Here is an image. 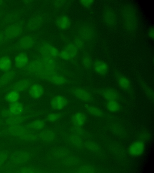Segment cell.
<instances>
[{"instance_id": "1", "label": "cell", "mask_w": 154, "mask_h": 173, "mask_svg": "<svg viewBox=\"0 0 154 173\" xmlns=\"http://www.w3.org/2000/svg\"><path fill=\"white\" fill-rule=\"evenodd\" d=\"M8 131L12 135L24 140L34 141L37 139L34 134L20 125L9 126Z\"/></svg>"}, {"instance_id": "2", "label": "cell", "mask_w": 154, "mask_h": 173, "mask_svg": "<svg viewBox=\"0 0 154 173\" xmlns=\"http://www.w3.org/2000/svg\"><path fill=\"white\" fill-rule=\"evenodd\" d=\"M45 67L42 60H35L29 62L26 67V70L29 74L36 76Z\"/></svg>"}, {"instance_id": "3", "label": "cell", "mask_w": 154, "mask_h": 173, "mask_svg": "<svg viewBox=\"0 0 154 173\" xmlns=\"http://www.w3.org/2000/svg\"><path fill=\"white\" fill-rule=\"evenodd\" d=\"M68 101L65 97L57 95L51 99L50 104L51 108L55 110H60L65 108L68 104Z\"/></svg>"}, {"instance_id": "4", "label": "cell", "mask_w": 154, "mask_h": 173, "mask_svg": "<svg viewBox=\"0 0 154 173\" xmlns=\"http://www.w3.org/2000/svg\"><path fill=\"white\" fill-rule=\"evenodd\" d=\"M124 17V22L128 28L131 30L134 29L137 23L134 12L131 9L127 10L125 12Z\"/></svg>"}, {"instance_id": "5", "label": "cell", "mask_w": 154, "mask_h": 173, "mask_svg": "<svg viewBox=\"0 0 154 173\" xmlns=\"http://www.w3.org/2000/svg\"><path fill=\"white\" fill-rule=\"evenodd\" d=\"M30 155L28 153L19 151L13 153L11 156V161L16 164H22L27 162L30 159Z\"/></svg>"}, {"instance_id": "6", "label": "cell", "mask_w": 154, "mask_h": 173, "mask_svg": "<svg viewBox=\"0 0 154 173\" xmlns=\"http://www.w3.org/2000/svg\"><path fill=\"white\" fill-rule=\"evenodd\" d=\"M39 51L42 56H48L53 58L59 56V52L57 48L48 44L42 45L39 48Z\"/></svg>"}, {"instance_id": "7", "label": "cell", "mask_w": 154, "mask_h": 173, "mask_svg": "<svg viewBox=\"0 0 154 173\" xmlns=\"http://www.w3.org/2000/svg\"><path fill=\"white\" fill-rule=\"evenodd\" d=\"M45 90L41 85L34 83L31 85L29 88V94L33 99H38L41 97L44 94Z\"/></svg>"}, {"instance_id": "8", "label": "cell", "mask_w": 154, "mask_h": 173, "mask_svg": "<svg viewBox=\"0 0 154 173\" xmlns=\"http://www.w3.org/2000/svg\"><path fill=\"white\" fill-rule=\"evenodd\" d=\"M71 92L76 98L82 101L89 102L92 99L91 94L83 88L79 87L74 88L72 90Z\"/></svg>"}, {"instance_id": "9", "label": "cell", "mask_w": 154, "mask_h": 173, "mask_svg": "<svg viewBox=\"0 0 154 173\" xmlns=\"http://www.w3.org/2000/svg\"><path fill=\"white\" fill-rule=\"evenodd\" d=\"M145 148L144 143L141 141H137L132 143L128 148V152L131 155L138 156L143 153Z\"/></svg>"}, {"instance_id": "10", "label": "cell", "mask_w": 154, "mask_h": 173, "mask_svg": "<svg viewBox=\"0 0 154 173\" xmlns=\"http://www.w3.org/2000/svg\"><path fill=\"white\" fill-rule=\"evenodd\" d=\"M79 38L83 40L89 41L91 40L94 36L93 29L90 27L85 26L81 27L78 31Z\"/></svg>"}, {"instance_id": "11", "label": "cell", "mask_w": 154, "mask_h": 173, "mask_svg": "<svg viewBox=\"0 0 154 173\" xmlns=\"http://www.w3.org/2000/svg\"><path fill=\"white\" fill-rule=\"evenodd\" d=\"M22 32L21 26L18 24H14L8 27L5 31L6 37L9 39L15 38L20 35Z\"/></svg>"}, {"instance_id": "12", "label": "cell", "mask_w": 154, "mask_h": 173, "mask_svg": "<svg viewBox=\"0 0 154 173\" xmlns=\"http://www.w3.org/2000/svg\"><path fill=\"white\" fill-rule=\"evenodd\" d=\"M31 81L27 79L21 80L15 83L13 85L12 90L19 93L24 91L28 89L31 85Z\"/></svg>"}, {"instance_id": "13", "label": "cell", "mask_w": 154, "mask_h": 173, "mask_svg": "<svg viewBox=\"0 0 154 173\" xmlns=\"http://www.w3.org/2000/svg\"><path fill=\"white\" fill-rule=\"evenodd\" d=\"M46 80L52 84L57 85H63L67 82V79L65 77L57 73L49 76Z\"/></svg>"}, {"instance_id": "14", "label": "cell", "mask_w": 154, "mask_h": 173, "mask_svg": "<svg viewBox=\"0 0 154 173\" xmlns=\"http://www.w3.org/2000/svg\"><path fill=\"white\" fill-rule=\"evenodd\" d=\"M29 63V58L25 53H20L15 57L14 63L16 67L19 69L26 67Z\"/></svg>"}, {"instance_id": "15", "label": "cell", "mask_w": 154, "mask_h": 173, "mask_svg": "<svg viewBox=\"0 0 154 173\" xmlns=\"http://www.w3.org/2000/svg\"><path fill=\"white\" fill-rule=\"evenodd\" d=\"M15 72L12 70L5 72L0 77V88L9 83L15 77Z\"/></svg>"}, {"instance_id": "16", "label": "cell", "mask_w": 154, "mask_h": 173, "mask_svg": "<svg viewBox=\"0 0 154 173\" xmlns=\"http://www.w3.org/2000/svg\"><path fill=\"white\" fill-rule=\"evenodd\" d=\"M25 117L21 115L12 114L6 119L5 123L9 126L20 125L24 121Z\"/></svg>"}, {"instance_id": "17", "label": "cell", "mask_w": 154, "mask_h": 173, "mask_svg": "<svg viewBox=\"0 0 154 173\" xmlns=\"http://www.w3.org/2000/svg\"><path fill=\"white\" fill-rule=\"evenodd\" d=\"M38 137L42 141L47 142L52 141L55 138V134L52 130L45 129L43 130L38 134Z\"/></svg>"}, {"instance_id": "18", "label": "cell", "mask_w": 154, "mask_h": 173, "mask_svg": "<svg viewBox=\"0 0 154 173\" xmlns=\"http://www.w3.org/2000/svg\"><path fill=\"white\" fill-rule=\"evenodd\" d=\"M71 24L69 18L66 15L60 16L57 20L56 24L57 27L61 30H65L69 27Z\"/></svg>"}, {"instance_id": "19", "label": "cell", "mask_w": 154, "mask_h": 173, "mask_svg": "<svg viewBox=\"0 0 154 173\" xmlns=\"http://www.w3.org/2000/svg\"><path fill=\"white\" fill-rule=\"evenodd\" d=\"M107 65L104 62L101 60L96 61L94 64V68L95 71L100 75L106 74L108 71Z\"/></svg>"}, {"instance_id": "20", "label": "cell", "mask_w": 154, "mask_h": 173, "mask_svg": "<svg viewBox=\"0 0 154 173\" xmlns=\"http://www.w3.org/2000/svg\"><path fill=\"white\" fill-rule=\"evenodd\" d=\"M34 44V39L32 37L27 36L21 39L19 43V46L22 49H28L32 48Z\"/></svg>"}, {"instance_id": "21", "label": "cell", "mask_w": 154, "mask_h": 173, "mask_svg": "<svg viewBox=\"0 0 154 173\" xmlns=\"http://www.w3.org/2000/svg\"><path fill=\"white\" fill-rule=\"evenodd\" d=\"M86 119L85 115L82 113L78 112L75 113L72 117V121L76 126L80 127L85 123Z\"/></svg>"}, {"instance_id": "22", "label": "cell", "mask_w": 154, "mask_h": 173, "mask_svg": "<svg viewBox=\"0 0 154 173\" xmlns=\"http://www.w3.org/2000/svg\"><path fill=\"white\" fill-rule=\"evenodd\" d=\"M43 22V18L40 15H38L32 19L28 24V28L32 30L39 28Z\"/></svg>"}, {"instance_id": "23", "label": "cell", "mask_w": 154, "mask_h": 173, "mask_svg": "<svg viewBox=\"0 0 154 173\" xmlns=\"http://www.w3.org/2000/svg\"><path fill=\"white\" fill-rule=\"evenodd\" d=\"M8 109L12 115H21L23 111V107L22 103L18 101L11 103Z\"/></svg>"}, {"instance_id": "24", "label": "cell", "mask_w": 154, "mask_h": 173, "mask_svg": "<svg viewBox=\"0 0 154 173\" xmlns=\"http://www.w3.org/2000/svg\"><path fill=\"white\" fill-rule=\"evenodd\" d=\"M102 95L104 98L108 101L116 100L119 97L118 93L112 89H108L103 90Z\"/></svg>"}, {"instance_id": "25", "label": "cell", "mask_w": 154, "mask_h": 173, "mask_svg": "<svg viewBox=\"0 0 154 173\" xmlns=\"http://www.w3.org/2000/svg\"><path fill=\"white\" fill-rule=\"evenodd\" d=\"M12 62L10 58L7 56L0 58V70L6 72L10 70Z\"/></svg>"}, {"instance_id": "26", "label": "cell", "mask_w": 154, "mask_h": 173, "mask_svg": "<svg viewBox=\"0 0 154 173\" xmlns=\"http://www.w3.org/2000/svg\"><path fill=\"white\" fill-rule=\"evenodd\" d=\"M20 97V93L11 90L6 95L5 99L7 102L11 104L18 102Z\"/></svg>"}, {"instance_id": "27", "label": "cell", "mask_w": 154, "mask_h": 173, "mask_svg": "<svg viewBox=\"0 0 154 173\" xmlns=\"http://www.w3.org/2000/svg\"><path fill=\"white\" fill-rule=\"evenodd\" d=\"M45 122L42 120H37L29 123L27 126L29 128L38 131L42 129L45 127Z\"/></svg>"}, {"instance_id": "28", "label": "cell", "mask_w": 154, "mask_h": 173, "mask_svg": "<svg viewBox=\"0 0 154 173\" xmlns=\"http://www.w3.org/2000/svg\"><path fill=\"white\" fill-rule=\"evenodd\" d=\"M64 50L67 52L71 59H73L77 55L78 49L73 44H69L67 45Z\"/></svg>"}, {"instance_id": "29", "label": "cell", "mask_w": 154, "mask_h": 173, "mask_svg": "<svg viewBox=\"0 0 154 173\" xmlns=\"http://www.w3.org/2000/svg\"><path fill=\"white\" fill-rule=\"evenodd\" d=\"M104 17L106 23L109 25H113L116 21L115 14L110 10H107L105 11Z\"/></svg>"}, {"instance_id": "30", "label": "cell", "mask_w": 154, "mask_h": 173, "mask_svg": "<svg viewBox=\"0 0 154 173\" xmlns=\"http://www.w3.org/2000/svg\"><path fill=\"white\" fill-rule=\"evenodd\" d=\"M85 107L87 111L94 116L100 117L103 115V112L99 108L88 105H85Z\"/></svg>"}, {"instance_id": "31", "label": "cell", "mask_w": 154, "mask_h": 173, "mask_svg": "<svg viewBox=\"0 0 154 173\" xmlns=\"http://www.w3.org/2000/svg\"><path fill=\"white\" fill-rule=\"evenodd\" d=\"M117 80L119 85L122 89L128 90L130 88V82L126 77L120 75L118 77Z\"/></svg>"}, {"instance_id": "32", "label": "cell", "mask_w": 154, "mask_h": 173, "mask_svg": "<svg viewBox=\"0 0 154 173\" xmlns=\"http://www.w3.org/2000/svg\"><path fill=\"white\" fill-rule=\"evenodd\" d=\"M106 107L109 111L112 112L118 111L120 108V105L116 100L108 101Z\"/></svg>"}, {"instance_id": "33", "label": "cell", "mask_w": 154, "mask_h": 173, "mask_svg": "<svg viewBox=\"0 0 154 173\" xmlns=\"http://www.w3.org/2000/svg\"><path fill=\"white\" fill-rule=\"evenodd\" d=\"M62 115L60 113H51L49 114L47 117L48 121L50 122H54L60 119Z\"/></svg>"}, {"instance_id": "34", "label": "cell", "mask_w": 154, "mask_h": 173, "mask_svg": "<svg viewBox=\"0 0 154 173\" xmlns=\"http://www.w3.org/2000/svg\"><path fill=\"white\" fill-rule=\"evenodd\" d=\"M69 140L71 143L75 146L80 147L81 146L82 141L81 139L78 136L72 135L70 137Z\"/></svg>"}, {"instance_id": "35", "label": "cell", "mask_w": 154, "mask_h": 173, "mask_svg": "<svg viewBox=\"0 0 154 173\" xmlns=\"http://www.w3.org/2000/svg\"><path fill=\"white\" fill-rule=\"evenodd\" d=\"M141 84L142 85V86L143 91L144 92L145 94L146 95V96H148L149 99H153V93L152 90L146 84L144 83H142Z\"/></svg>"}, {"instance_id": "36", "label": "cell", "mask_w": 154, "mask_h": 173, "mask_svg": "<svg viewBox=\"0 0 154 173\" xmlns=\"http://www.w3.org/2000/svg\"><path fill=\"white\" fill-rule=\"evenodd\" d=\"M82 62L83 65L86 68H90L92 65V61L88 55L84 56L82 58Z\"/></svg>"}, {"instance_id": "37", "label": "cell", "mask_w": 154, "mask_h": 173, "mask_svg": "<svg viewBox=\"0 0 154 173\" xmlns=\"http://www.w3.org/2000/svg\"><path fill=\"white\" fill-rule=\"evenodd\" d=\"M77 159L74 157H69L66 159L64 161V163L66 165L71 166L76 164L78 162Z\"/></svg>"}, {"instance_id": "38", "label": "cell", "mask_w": 154, "mask_h": 173, "mask_svg": "<svg viewBox=\"0 0 154 173\" xmlns=\"http://www.w3.org/2000/svg\"><path fill=\"white\" fill-rule=\"evenodd\" d=\"M85 145L86 147L91 150L96 151L98 149L97 146L96 144L92 142H87Z\"/></svg>"}, {"instance_id": "39", "label": "cell", "mask_w": 154, "mask_h": 173, "mask_svg": "<svg viewBox=\"0 0 154 173\" xmlns=\"http://www.w3.org/2000/svg\"><path fill=\"white\" fill-rule=\"evenodd\" d=\"M59 56L64 60L68 61L71 59L68 53L64 49L59 52Z\"/></svg>"}, {"instance_id": "40", "label": "cell", "mask_w": 154, "mask_h": 173, "mask_svg": "<svg viewBox=\"0 0 154 173\" xmlns=\"http://www.w3.org/2000/svg\"><path fill=\"white\" fill-rule=\"evenodd\" d=\"M19 172L20 173H35V172H38L37 170H35L34 168H28V167H25L23 168L20 169Z\"/></svg>"}, {"instance_id": "41", "label": "cell", "mask_w": 154, "mask_h": 173, "mask_svg": "<svg viewBox=\"0 0 154 173\" xmlns=\"http://www.w3.org/2000/svg\"><path fill=\"white\" fill-rule=\"evenodd\" d=\"M7 154L4 152H0V167L5 162L7 158Z\"/></svg>"}, {"instance_id": "42", "label": "cell", "mask_w": 154, "mask_h": 173, "mask_svg": "<svg viewBox=\"0 0 154 173\" xmlns=\"http://www.w3.org/2000/svg\"><path fill=\"white\" fill-rule=\"evenodd\" d=\"M74 44L78 49L82 48L84 45L83 40L80 38L76 39L74 41Z\"/></svg>"}, {"instance_id": "43", "label": "cell", "mask_w": 154, "mask_h": 173, "mask_svg": "<svg viewBox=\"0 0 154 173\" xmlns=\"http://www.w3.org/2000/svg\"><path fill=\"white\" fill-rule=\"evenodd\" d=\"M94 1L91 0H81L80 2L81 4L84 7H88L90 6L94 3Z\"/></svg>"}, {"instance_id": "44", "label": "cell", "mask_w": 154, "mask_h": 173, "mask_svg": "<svg viewBox=\"0 0 154 173\" xmlns=\"http://www.w3.org/2000/svg\"><path fill=\"white\" fill-rule=\"evenodd\" d=\"M67 154L66 152L64 150H60L55 153V154L58 157H62L65 156Z\"/></svg>"}, {"instance_id": "45", "label": "cell", "mask_w": 154, "mask_h": 173, "mask_svg": "<svg viewBox=\"0 0 154 173\" xmlns=\"http://www.w3.org/2000/svg\"><path fill=\"white\" fill-rule=\"evenodd\" d=\"M1 114L3 117L5 119L12 115L8 109H4L1 112Z\"/></svg>"}, {"instance_id": "46", "label": "cell", "mask_w": 154, "mask_h": 173, "mask_svg": "<svg viewBox=\"0 0 154 173\" xmlns=\"http://www.w3.org/2000/svg\"><path fill=\"white\" fill-rule=\"evenodd\" d=\"M148 35L151 38L153 39L154 36V30L153 28H151L149 29L148 32Z\"/></svg>"}, {"instance_id": "47", "label": "cell", "mask_w": 154, "mask_h": 173, "mask_svg": "<svg viewBox=\"0 0 154 173\" xmlns=\"http://www.w3.org/2000/svg\"><path fill=\"white\" fill-rule=\"evenodd\" d=\"M91 171V168H86V167H83L82 168H80L79 170V172H91L90 171Z\"/></svg>"}, {"instance_id": "48", "label": "cell", "mask_w": 154, "mask_h": 173, "mask_svg": "<svg viewBox=\"0 0 154 173\" xmlns=\"http://www.w3.org/2000/svg\"><path fill=\"white\" fill-rule=\"evenodd\" d=\"M4 38V35L0 33V43L3 41Z\"/></svg>"}]
</instances>
